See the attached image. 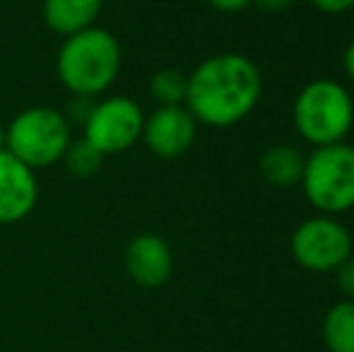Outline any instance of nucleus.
I'll return each instance as SVG.
<instances>
[{"mask_svg":"<svg viewBox=\"0 0 354 352\" xmlns=\"http://www.w3.org/2000/svg\"><path fill=\"white\" fill-rule=\"evenodd\" d=\"M263 97L261 68L243 53H214L188 75L186 109L198 123L229 128L241 123Z\"/></svg>","mask_w":354,"mask_h":352,"instance_id":"f257e3e1","label":"nucleus"},{"mask_svg":"<svg viewBox=\"0 0 354 352\" xmlns=\"http://www.w3.org/2000/svg\"><path fill=\"white\" fill-rule=\"evenodd\" d=\"M121 63L118 39L104 27H89L63 39L56 58V75L75 97L92 99L111 89L121 73Z\"/></svg>","mask_w":354,"mask_h":352,"instance_id":"f03ea898","label":"nucleus"},{"mask_svg":"<svg viewBox=\"0 0 354 352\" xmlns=\"http://www.w3.org/2000/svg\"><path fill=\"white\" fill-rule=\"evenodd\" d=\"M292 121L299 136L313 147L345 142L354 126V99L337 80H313L294 99Z\"/></svg>","mask_w":354,"mask_h":352,"instance_id":"7ed1b4c3","label":"nucleus"},{"mask_svg":"<svg viewBox=\"0 0 354 352\" xmlns=\"http://www.w3.org/2000/svg\"><path fill=\"white\" fill-rule=\"evenodd\" d=\"M71 142V121L53 106L24 109L5 128V150L34 172L58 165Z\"/></svg>","mask_w":354,"mask_h":352,"instance_id":"20e7f679","label":"nucleus"},{"mask_svg":"<svg viewBox=\"0 0 354 352\" xmlns=\"http://www.w3.org/2000/svg\"><path fill=\"white\" fill-rule=\"evenodd\" d=\"M301 188L321 215H342L354 207V147L347 142L313 147L304 160Z\"/></svg>","mask_w":354,"mask_h":352,"instance_id":"39448f33","label":"nucleus"},{"mask_svg":"<svg viewBox=\"0 0 354 352\" xmlns=\"http://www.w3.org/2000/svg\"><path fill=\"white\" fill-rule=\"evenodd\" d=\"M352 249L350 230L330 215L304 220L289 239L292 259L311 272H335L352 256Z\"/></svg>","mask_w":354,"mask_h":352,"instance_id":"423d86ee","label":"nucleus"},{"mask_svg":"<svg viewBox=\"0 0 354 352\" xmlns=\"http://www.w3.org/2000/svg\"><path fill=\"white\" fill-rule=\"evenodd\" d=\"M145 113L140 104L131 97L99 99L84 116V140L94 145L104 157L131 150L142 138Z\"/></svg>","mask_w":354,"mask_h":352,"instance_id":"0eeeda50","label":"nucleus"},{"mask_svg":"<svg viewBox=\"0 0 354 352\" xmlns=\"http://www.w3.org/2000/svg\"><path fill=\"white\" fill-rule=\"evenodd\" d=\"M196 136L198 121L186 109V104H176V106H157L149 116H145L140 140L159 160H176L191 150Z\"/></svg>","mask_w":354,"mask_h":352,"instance_id":"6e6552de","label":"nucleus"},{"mask_svg":"<svg viewBox=\"0 0 354 352\" xmlns=\"http://www.w3.org/2000/svg\"><path fill=\"white\" fill-rule=\"evenodd\" d=\"M37 172L3 150L0 152V225H17L27 220L37 207Z\"/></svg>","mask_w":354,"mask_h":352,"instance_id":"1a4fd4ad","label":"nucleus"},{"mask_svg":"<svg viewBox=\"0 0 354 352\" xmlns=\"http://www.w3.org/2000/svg\"><path fill=\"white\" fill-rule=\"evenodd\" d=\"M123 266L136 285L157 290V287L167 285V280L171 277V246L154 232H140L128 241L126 251H123Z\"/></svg>","mask_w":354,"mask_h":352,"instance_id":"9d476101","label":"nucleus"},{"mask_svg":"<svg viewBox=\"0 0 354 352\" xmlns=\"http://www.w3.org/2000/svg\"><path fill=\"white\" fill-rule=\"evenodd\" d=\"M104 0H44L41 17L46 27L58 37H73L82 29L94 27Z\"/></svg>","mask_w":354,"mask_h":352,"instance_id":"9b49d317","label":"nucleus"},{"mask_svg":"<svg viewBox=\"0 0 354 352\" xmlns=\"http://www.w3.org/2000/svg\"><path fill=\"white\" fill-rule=\"evenodd\" d=\"M301 150L294 145H272L261 157V174L270 186L275 188H292L301 181L304 174Z\"/></svg>","mask_w":354,"mask_h":352,"instance_id":"f8f14e48","label":"nucleus"},{"mask_svg":"<svg viewBox=\"0 0 354 352\" xmlns=\"http://www.w3.org/2000/svg\"><path fill=\"white\" fill-rule=\"evenodd\" d=\"M323 343L328 352H354V302L340 299L323 319Z\"/></svg>","mask_w":354,"mask_h":352,"instance_id":"ddd939ff","label":"nucleus"},{"mask_svg":"<svg viewBox=\"0 0 354 352\" xmlns=\"http://www.w3.org/2000/svg\"><path fill=\"white\" fill-rule=\"evenodd\" d=\"M149 92L159 102V106H176L186 102L188 75L178 68H162L149 80Z\"/></svg>","mask_w":354,"mask_h":352,"instance_id":"4468645a","label":"nucleus"},{"mask_svg":"<svg viewBox=\"0 0 354 352\" xmlns=\"http://www.w3.org/2000/svg\"><path fill=\"white\" fill-rule=\"evenodd\" d=\"M104 160H106V157H104L97 147L89 145L84 138H80V140H73L71 145H68V150H66V155H63L61 162L71 176L89 178L102 169Z\"/></svg>","mask_w":354,"mask_h":352,"instance_id":"2eb2a0df","label":"nucleus"},{"mask_svg":"<svg viewBox=\"0 0 354 352\" xmlns=\"http://www.w3.org/2000/svg\"><path fill=\"white\" fill-rule=\"evenodd\" d=\"M335 282H337V290L345 295V299L354 302V256H350L335 270Z\"/></svg>","mask_w":354,"mask_h":352,"instance_id":"dca6fc26","label":"nucleus"},{"mask_svg":"<svg viewBox=\"0 0 354 352\" xmlns=\"http://www.w3.org/2000/svg\"><path fill=\"white\" fill-rule=\"evenodd\" d=\"M311 5L323 15H342L354 8V0H311Z\"/></svg>","mask_w":354,"mask_h":352,"instance_id":"f3484780","label":"nucleus"},{"mask_svg":"<svg viewBox=\"0 0 354 352\" xmlns=\"http://www.w3.org/2000/svg\"><path fill=\"white\" fill-rule=\"evenodd\" d=\"M214 10L219 12H227V15H234V12H241L246 10L248 5H253V0H207Z\"/></svg>","mask_w":354,"mask_h":352,"instance_id":"a211bd4d","label":"nucleus"},{"mask_svg":"<svg viewBox=\"0 0 354 352\" xmlns=\"http://www.w3.org/2000/svg\"><path fill=\"white\" fill-rule=\"evenodd\" d=\"M294 3H297V0H253V5H256L258 10H263V12H284V10H289Z\"/></svg>","mask_w":354,"mask_h":352,"instance_id":"6ab92c4d","label":"nucleus"},{"mask_svg":"<svg viewBox=\"0 0 354 352\" xmlns=\"http://www.w3.org/2000/svg\"><path fill=\"white\" fill-rule=\"evenodd\" d=\"M342 68H345L347 77L354 82V41H350V46L345 48V56H342Z\"/></svg>","mask_w":354,"mask_h":352,"instance_id":"aec40b11","label":"nucleus"},{"mask_svg":"<svg viewBox=\"0 0 354 352\" xmlns=\"http://www.w3.org/2000/svg\"><path fill=\"white\" fill-rule=\"evenodd\" d=\"M5 150V128L0 126V152Z\"/></svg>","mask_w":354,"mask_h":352,"instance_id":"412c9836","label":"nucleus"},{"mask_svg":"<svg viewBox=\"0 0 354 352\" xmlns=\"http://www.w3.org/2000/svg\"><path fill=\"white\" fill-rule=\"evenodd\" d=\"M0 3H3V0H0Z\"/></svg>","mask_w":354,"mask_h":352,"instance_id":"4be33fe9","label":"nucleus"}]
</instances>
